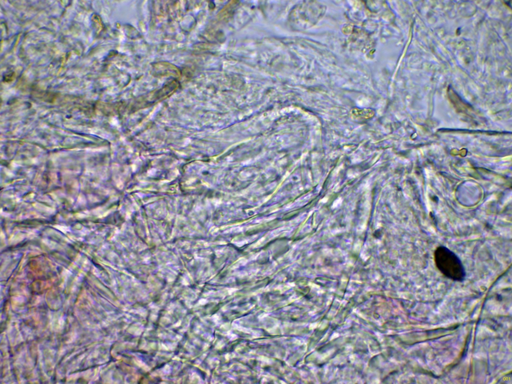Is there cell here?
<instances>
[{
    "label": "cell",
    "mask_w": 512,
    "mask_h": 384,
    "mask_svg": "<svg viewBox=\"0 0 512 384\" xmlns=\"http://www.w3.org/2000/svg\"><path fill=\"white\" fill-rule=\"evenodd\" d=\"M434 257L436 268L445 276L454 281L464 280L465 270L454 252L445 246H440L434 250Z\"/></svg>",
    "instance_id": "1"
},
{
    "label": "cell",
    "mask_w": 512,
    "mask_h": 384,
    "mask_svg": "<svg viewBox=\"0 0 512 384\" xmlns=\"http://www.w3.org/2000/svg\"><path fill=\"white\" fill-rule=\"evenodd\" d=\"M352 116L357 120H366L373 116L374 112L370 109H353Z\"/></svg>",
    "instance_id": "2"
}]
</instances>
